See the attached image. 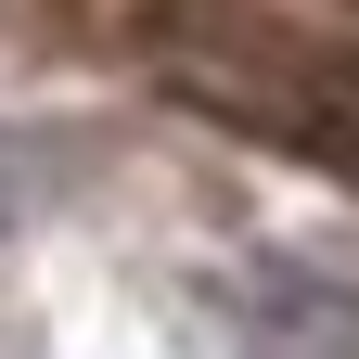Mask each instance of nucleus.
Returning <instances> with one entry per match:
<instances>
[{
	"mask_svg": "<svg viewBox=\"0 0 359 359\" xmlns=\"http://www.w3.org/2000/svg\"><path fill=\"white\" fill-rule=\"evenodd\" d=\"M218 321L244 359H359V269L334 257H244L218 283Z\"/></svg>",
	"mask_w": 359,
	"mask_h": 359,
	"instance_id": "obj_1",
	"label": "nucleus"
},
{
	"mask_svg": "<svg viewBox=\"0 0 359 359\" xmlns=\"http://www.w3.org/2000/svg\"><path fill=\"white\" fill-rule=\"evenodd\" d=\"M321 142H334V154H346V167H359V77H346V90H334V116H321Z\"/></svg>",
	"mask_w": 359,
	"mask_h": 359,
	"instance_id": "obj_2",
	"label": "nucleus"
}]
</instances>
